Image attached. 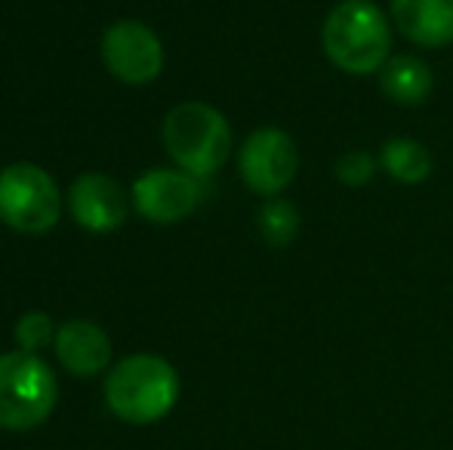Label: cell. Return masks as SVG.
<instances>
[{
	"label": "cell",
	"instance_id": "obj_15",
	"mask_svg": "<svg viewBox=\"0 0 453 450\" xmlns=\"http://www.w3.org/2000/svg\"><path fill=\"white\" fill-rule=\"evenodd\" d=\"M56 331H59V327L53 324V318H50L47 312H25L22 318L16 321V331H12V337H16L22 352H35L37 355L41 348L53 346Z\"/></svg>",
	"mask_w": 453,
	"mask_h": 450
},
{
	"label": "cell",
	"instance_id": "obj_11",
	"mask_svg": "<svg viewBox=\"0 0 453 450\" xmlns=\"http://www.w3.org/2000/svg\"><path fill=\"white\" fill-rule=\"evenodd\" d=\"M395 31L426 50L453 43V0H388Z\"/></svg>",
	"mask_w": 453,
	"mask_h": 450
},
{
	"label": "cell",
	"instance_id": "obj_5",
	"mask_svg": "<svg viewBox=\"0 0 453 450\" xmlns=\"http://www.w3.org/2000/svg\"><path fill=\"white\" fill-rule=\"evenodd\" d=\"M62 219V192L43 167L28 161L0 170V223L19 234H43Z\"/></svg>",
	"mask_w": 453,
	"mask_h": 450
},
{
	"label": "cell",
	"instance_id": "obj_10",
	"mask_svg": "<svg viewBox=\"0 0 453 450\" xmlns=\"http://www.w3.org/2000/svg\"><path fill=\"white\" fill-rule=\"evenodd\" d=\"M56 358L65 367L72 377L90 379L96 373H102L105 367H111V339L102 331L99 324L84 318L65 321V324L56 331Z\"/></svg>",
	"mask_w": 453,
	"mask_h": 450
},
{
	"label": "cell",
	"instance_id": "obj_2",
	"mask_svg": "<svg viewBox=\"0 0 453 450\" xmlns=\"http://www.w3.org/2000/svg\"><path fill=\"white\" fill-rule=\"evenodd\" d=\"M180 401V373L167 358L151 352L127 355L105 377V404L118 420L149 426Z\"/></svg>",
	"mask_w": 453,
	"mask_h": 450
},
{
	"label": "cell",
	"instance_id": "obj_1",
	"mask_svg": "<svg viewBox=\"0 0 453 450\" xmlns=\"http://www.w3.org/2000/svg\"><path fill=\"white\" fill-rule=\"evenodd\" d=\"M395 25L373 0H340L324 16L321 50L342 74L370 78L392 59Z\"/></svg>",
	"mask_w": 453,
	"mask_h": 450
},
{
	"label": "cell",
	"instance_id": "obj_9",
	"mask_svg": "<svg viewBox=\"0 0 453 450\" xmlns=\"http://www.w3.org/2000/svg\"><path fill=\"white\" fill-rule=\"evenodd\" d=\"M68 210L81 228L93 234L118 232L130 213V194L105 173H81L68 192Z\"/></svg>",
	"mask_w": 453,
	"mask_h": 450
},
{
	"label": "cell",
	"instance_id": "obj_4",
	"mask_svg": "<svg viewBox=\"0 0 453 450\" xmlns=\"http://www.w3.org/2000/svg\"><path fill=\"white\" fill-rule=\"evenodd\" d=\"M59 401L56 373L35 352L0 355V429L6 432H31L43 426Z\"/></svg>",
	"mask_w": 453,
	"mask_h": 450
},
{
	"label": "cell",
	"instance_id": "obj_16",
	"mask_svg": "<svg viewBox=\"0 0 453 450\" xmlns=\"http://www.w3.org/2000/svg\"><path fill=\"white\" fill-rule=\"evenodd\" d=\"M376 167H380V157H373L364 149H355V151H346V155L334 164V176L342 186L361 188L376 176Z\"/></svg>",
	"mask_w": 453,
	"mask_h": 450
},
{
	"label": "cell",
	"instance_id": "obj_13",
	"mask_svg": "<svg viewBox=\"0 0 453 450\" xmlns=\"http://www.w3.org/2000/svg\"><path fill=\"white\" fill-rule=\"evenodd\" d=\"M380 170L401 186H419L432 176V151L419 139L392 136L380 145Z\"/></svg>",
	"mask_w": 453,
	"mask_h": 450
},
{
	"label": "cell",
	"instance_id": "obj_7",
	"mask_svg": "<svg viewBox=\"0 0 453 450\" xmlns=\"http://www.w3.org/2000/svg\"><path fill=\"white\" fill-rule=\"evenodd\" d=\"M102 59L118 80L142 87L164 72V43L149 25L120 19L102 34Z\"/></svg>",
	"mask_w": 453,
	"mask_h": 450
},
{
	"label": "cell",
	"instance_id": "obj_8",
	"mask_svg": "<svg viewBox=\"0 0 453 450\" xmlns=\"http://www.w3.org/2000/svg\"><path fill=\"white\" fill-rule=\"evenodd\" d=\"M130 201L139 217L149 219V223L176 225L197 210V204H201V186L185 170L155 167L133 182Z\"/></svg>",
	"mask_w": 453,
	"mask_h": 450
},
{
	"label": "cell",
	"instance_id": "obj_12",
	"mask_svg": "<svg viewBox=\"0 0 453 450\" xmlns=\"http://www.w3.org/2000/svg\"><path fill=\"white\" fill-rule=\"evenodd\" d=\"M376 78H380L382 96L395 105H423L432 96V87H435L432 68L419 56L411 53H392V59L380 68Z\"/></svg>",
	"mask_w": 453,
	"mask_h": 450
},
{
	"label": "cell",
	"instance_id": "obj_6",
	"mask_svg": "<svg viewBox=\"0 0 453 450\" xmlns=\"http://www.w3.org/2000/svg\"><path fill=\"white\" fill-rule=\"evenodd\" d=\"M238 170L253 194H263L265 201L280 198L299 173V149L287 130L259 126L241 145Z\"/></svg>",
	"mask_w": 453,
	"mask_h": 450
},
{
	"label": "cell",
	"instance_id": "obj_14",
	"mask_svg": "<svg viewBox=\"0 0 453 450\" xmlns=\"http://www.w3.org/2000/svg\"><path fill=\"white\" fill-rule=\"evenodd\" d=\"M257 225L272 247H290L299 234V210L287 198H269L259 207Z\"/></svg>",
	"mask_w": 453,
	"mask_h": 450
},
{
	"label": "cell",
	"instance_id": "obj_3",
	"mask_svg": "<svg viewBox=\"0 0 453 450\" xmlns=\"http://www.w3.org/2000/svg\"><path fill=\"white\" fill-rule=\"evenodd\" d=\"M164 149L170 161L195 179L213 176L232 155V126L226 114L207 103H180L167 111L161 126Z\"/></svg>",
	"mask_w": 453,
	"mask_h": 450
}]
</instances>
